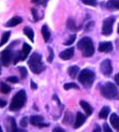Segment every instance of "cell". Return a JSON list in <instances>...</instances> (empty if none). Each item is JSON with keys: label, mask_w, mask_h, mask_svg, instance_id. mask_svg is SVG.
Returning <instances> with one entry per match:
<instances>
[{"label": "cell", "mask_w": 119, "mask_h": 132, "mask_svg": "<svg viewBox=\"0 0 119 132\" xmlns=\"http://www.w3.org/2000/svg\"><path fill=\"white\" fill-rule=\"evenodd\" d=\"M77 47L82 52V55L84 57H91L95 54L94 42H92V40L88 37H85V38L81 39L77 43Z\"/></svg>", "instance_id": "1"}, {"label": "cell", "mask_w": 119, "mask_h": 132, "mask_svg": "<svg viewBox=\"0 0 119 132\" xmlns=\"http://www.w3.org/2000/svg\"><path fill=\"white\" fill-rule=\"evenodd\" d=\"M28 65L35 74H39L45 70V65L42 62V56L38 54V53H33L31 55V57L28 60Z\"/></svg>", "instance_id": "2"}, {"label": "cell", "mask_w": 119, "mask_h": 132, "mask_svg": "<svg viewBox=\"0 0 119 132\" xmlns=\"http://www.w3.org/2000/svg\"><path fill=\"white\" fill-rule=\"evenodd\" d=\"M100 90H101V95L106 98V99H109V100H115V99H119V92H118V89L116 87V85L113 84V83H105L104 85L100 87Z\"/></svg>", "instance_id": "3"}, {"label": "cell", "mask_w": 119, "mask_h": 132, "mask_svg": "<svg viewBox=\"0 0 119 132\" xmlns=\"http://www.w3.org/2000/svg\"><path fill=\"white\" fill-rule=\"evenodd\" d=\"M26 100H27V95H26V91L23 89V90H19L16 92V95L12 98V101L10 103V111H18L21 110L25 103H26Z\"/></svg>", "instance_id": "4"}, {"label": "cell", "mask_w": 119, "mask_h": 132, "mask_svg": "<svg viewBox=\"0 0 119 132\" xmlns=\"http://www.w3.org/2000/svg\"><path fill=\"white\" fill-rule=\"evenodd\" d=\"M95 78H96L95 72L89 69H84L83 71L79 72V74H78V82L81 83L83 86L87 87V88L92 86V84L95 82Z\"/></svg>", "instance_id": "5"}, {"label": "cell", "mask_w": 119, "mask_h": 132, "mask_svg": "<svg viewBox=\"0 0 119 132\" xmlns=\"http://www.w3.org/2000/svg\"><path fill=\"white\" fill-rule=\"evenodd\" d=\"M13 59H14V53L11 51V47H8L1 52L0 62L3 67H9L11 63H13Z\"/></svg>", "instance_id": "6"}, {"label": "cell", "mask_w": 119, "mask_h": 132, "mask_svg": "<svg viewBox=\"0 0 119 132\" xmlns=\"http://www.w3.org/2000/svg\"><path fill=\"white\" fill-rule=\"evenodd\" d=\"M115 23V17H107L104 19L102 25V35L103 36H109L113 32V26Z\"/></svg>", "instance_id": "7"}, {"label": "cell", "mask_w": 119, "mask_h": 132, "mask_svg": "<svg viewBox=\"0 0 119 132\" xmlns=\"http://www.w3.org/2000/svg\"><path fill=\"white\" fill-rule=\"evenodd\" d=\"M100 70L101 72L104 74V75H110L112 72H113V67H112V62L109 59H105V60H103L100 64Z\"/></svg>", "instance_id": "8"}, {"label": "cell", "mask_w": 119, "mask_h": 132, "mask_svg": "<svg viewBox=\"0 0 119 132\" xmlns=\"http://www.w3.org/2000/svg\"><path fill=\"white\" fill-rule=\"evenodd\" d=\"M30 122H31L32 126H36V127H46V126H48V123H42L43 122V117L39 116V115L31 116L30 117Z\"/></svg>", "instance_id": "9"}, {"label": "cell", "mask_w": 119, "mask_h": 132, "mask_svg": "<svg viewBox=\"0 0 119 132\" xmlns=\"http://www.w3.org/2000/svg\"><path fill=\"white\" fill-rule=\"evenodd\" d=\"M86 121V116L83 115L81 112H78V113H76V117H75V122L73 125V127L75 129H78L79 127L83 126V123Z\"/></svg>", "instance_id": "10"}, {"label": "cell", "mask_w": 119, "mask_h": 132, "mask_svg": "<svg viewBox=\"0 0 119 132\" xmlns=\"http://www.w3.org/2000/svg\"><path fill=\"white\" fill-rule=\"evenodd\" d=\"M73 56H74V48L73 47H70V48L65 50L59 54V57L61 59H63V60H69V59H71Z\"/></svg>", "instance_id": "11"}, {"label": "cell", "mask_w": 119, "mask_h": 132, "mask_svg": "<svg viewBox=\"0 0 119 132\" xmlns=\"http://www.w3.org/2000/svg\"><path fill=\"white\" fill-rule=\"evenodd\" d=\"M112 51H113V44H112V42H102L99 44V52L109 53Z\"/></svg>", "instance_id": "12"}, {"label": "cell", "mask_w": 119, "mask_h": 132, "mask_svg": "<svg viewBox=\"0 0 119 132\" xmlns=\"http://www.w3.org/2000/svg\"><path fill=\"white\" fill-rule=\"evenodd\" d=\"M109 121H110V125L115 130L119 131V116L115 113L110 114V117H109Z\"/></svg>", "instance_id": "13"}, {"label": "cell", "mask_w": 119, "mask_h": 132, "mask_svg": "<svg viewBox=\"0 0 119 132\" xmlns=\"http://www.w3.org/2000/svg\"><path fill=\"white\" fill-rule=\"evenodd\" d=\"M31 51V46L28 45L27 43H24L23 44V48H22V52H21V60H25L27 58L28 54Z\"/></svg>", "instance_id": "14"}, {"label": "cell", "mask_w": 119, "mask_h": 132, "mask_svg": "<svg viewBox=\"0 0 119 132\" xmlns=\"http://www.w3.org/2000/svg\"><path fill=\"white\" fill-rule=\"evenodd\" d=\"M23 22V18L22 17H19V16H14V17H12L10 21L5 24L6 27H14V26H17L19 25Z\"/></svg>", "instance_id": "15"}, {"label": "cell", "mask_w": 119, "mask_h": 132, "mask_svg": "<svg viewBox=\"0 0 119 132\" xmlns=\"http://www.w3.org/2000/svg\"><path fill=\"white\" fill-rule=\"evenodd\" d=\"M79 105L83 108V110L85 111V113H86V115L87 116H89V115H91L92 114V112H94V110H92V108H91V105L88 103V102H86V101H81L79 102Z\"/></svg>", "instance_id": "16"}, {"label": "cell", "mask_w": 119, "mask_h": 132, "mask_svg": "<svg viewBox=\"0 0 119 132\" xmlns=\"http://www.w3.org/2000/svg\"><path fill=\"white\" fill-rule=\"evenodd\" d=\"M105 6L109 10H119V0H108Z\"/></svg>", "instance_id": "17"}, {"label": "cell", "mask_w": 119, "mask_h": 132, "mask_svg": "<svg viewBox=\"0 0 119 132\" xmlns=\"http://www.w3.org/2000/svg\"><path fill=\"white\" fill-rule=\"evenodd\" d=\"M78 72H79V68L77 65H71V67L68 69V73H69L71 78H75L78 74Z\"/></svg>", "instance_id": "18"}, {"label": "cell", "mask_w": 119, "mask_h": 132, "mask_svg": "<svg viewBox=\"0 0 119 132\" xmlns=\"http://www.w3.org/2000/svg\"><path fill=\"white\" fill-rule=\"evenodd\" d=\"M41 31H42V36H43L44 41H45V42H48L49 38H50V32H49L48 27H47L46 25H43V27H42Z\"/></svg>", "instance_id": "19"}, {"label": "cell", "mask_w": 119, "mask_h": 132, "mask_svg": "<svg viewBox=\"0 0 119 132\" xmlns=\"http://www.w3.org/2000/svg\"><path fill=\"white\" fill-rule=\"evenodd\" d=\"M109 112H110L109 106H104V108L100 111V113H99V118H101V119H105V118H107Z\"/></svg>", "instance_id": "20"}, {"label": "cell", "mask_w": 119, "mask_h": 132, "mask_svg": "<svg viewBox=\"0 0 119 132\" xmlns=\"http://www.w3.org/2000/svg\"><path fill=\"white\" fill-rule=\"evenodd\" d=\"M24 34L28 37L29 40H31V42H33V40H35V38H33L35 37V32L30 27H25L24 28Z\"/></svg>", "instance_id": "21"}, {"label": "cell", "mask_w": 119, "mask_h": 132, "mask_svg": "<svg viewBox=\"0 0 119 132\" xmlns=\"http://www.w3.org/2000/svg\"><path fill=\"white\" fill-rule=\"evenodd\" d=\"M67 27H68L69 30H71V31H76V30L79 29L77 26H76L74 19H72V18H69V19H68V22H67Z\"/></svg>", "instance_id": "22"}, {"label": "cell", "mask_w": 119, "mask_h": 132, "mask_svg": "<svg viewBox=\"0 0 119 132\" xmlns=\"http://www.w3.org/2000/svg\"><path fill=\"white\" fill-rule=\"evenodd\" d=\"M10 91H11V87L9 86V85H6L4 82L0 83V92H1V94L6 95V94H9Z\"/></svg>", "instance_id": "23"}, {"label": "cell", "mask_w": 119, "mask_h": 132, "mask_svg": "<svg viewBox=\"0 0 119 132\" xmlns=\"http://www.w3.org/2000/svg\"><path fill=\"white\" fill-rule=\"evenodd\" d=\"M8 121H9V126H8V130L10 131H18L16 128V123H15V119L12 117L8 118Z\"/></svg>", "instance_id": "24"}, {"label": "cell", "mask_w": 119, "mask_h": 132, "mask_svg": "<svg viewBox=\"0 0 119 132\" xmlns=\"http://www.w3.org/2000/svg\"><path fill=\"white\" fill-rule=\"evenodd\" d=\"M10 36H11V32H10V31H5V32H4V34L2 35V37H1V41H0V46H3L6 42L9 41Z\"/></svg>", "instance_id": "25"}, {"label": "cell", "mask_w": 119, "mask_h": 132, "mask_svg": "<svg viewBox=\"0 0 119 132\" xmlns=\"http://www.w3.org/2000/svg\"><path fill=\"white\" fill-rule=\"evenodd\" d=\"M63 88L65 89V90H69V89H79V87H78V85L77 84H75V83H67V84H64L63 85Z\"/></svg>", "instance_id": "26"}, {"label": "cell", "mask_w": 119, "mask_h": 132, "mask_svg": "<svg viewBox=\"0 0 119 132\" xmlns=\"http://www.w3.org/2000/svg\"><path fill=\"white\" fill-rule=\"evenodd\" d=\"M81 1L86 4V5H90V6H96L98 4V1L97 0H81Z\"/></svg>", "instance_id": "27"}, {"label": "cell", "mask_w": 119, "mask_h": 132, "mask_svg": "<svg viewBox=\"0 0 119 132\" xmlns=\"http://www.w3.org/2000/svg\"><path fill=\"white\" fill-rule=\"evenodd\" d=\"M72 116V114L70 113V112H67L65 113V116H64V118H63V123L64 125H69V122H70V117Z\"/></svg>", "instance_id": "28"}, {"label": "cell", "mask_w": 119, "mask_h": 132, "mask_svg": "<svg viewBox=\"0 0 119 132\" xmlns=\"http://www.w3.org/2000/svg\"><path fill=\"white\" fill-rule=\"evenodd\" d=\"M75 39H76V36H75V35L70 36L69 40L64 43V45H71V44H73V43H74V41H75Z\"/></svg>", "instance_id": "29"}, {"label": "cell", "mask_w": 119, "mask_h": 132, "mask_svg": "<svg viewBox=\"0 0 119 132\" xmlns=\"http://www.w3.org/2000/svg\"><path fill=\"white\" fill-rule=\"evenodd\" d=\"M18 70H19V72H21V75H22V77H23V78L27 77L28 73H27V70H26V68H24V67H19V68H18Z\"/></svg>", "instance_id": "30"}, {"label": "cell", "mask_w": 119, "mask_h": 132, "mask_svg": "<svg viewBox=\"0 0 119 132\" xmlns=\"http://www.w3.org/2000/svg\"><path fill=\"white\" fill-rule=\"evenodd\" d=\"M48 52H49V57L47 58V61L48 62H52L53 59H54V52H53V48L52 47H48Z\"/></svg>", "instance_id": "31"}, {"label": "cell", "mask_w": 119, "mask_h": 132, "mask_svg": "<svg viewBox=\"0 0 119 132\" xmlns=\"http://www.w3.org/2000/svg\"><path fill=\"white\" fill-rule=\"evenodd\" d=\"M6 81L10 82V83H18V78L15 76H10V77L6 78Z\"/></svg>", "instance_id": "32"}, {"label": "cell", "mask_w": 119, "mask_h": 132, "mask_svg": "<svg viewBox=\"0 0 119 132\" xmlns=\"http://www.w3.org/2000/svg\"><path fill=\"white\" fill-rule=\"evenodd\" d=\"M21 126L22 127H26L27 126V117H24L21 119Z\"/></svg>", "instance_id": "33"}, {"label": "cell", "mask_w": 119, "mask_h": 132, "mask_svg": "<svg viewBox=\"0 0 119 132\" xmlns=\"http://www.w3.org/2000/svg\"><path fill=\"white\" fill-rule=\"evenodd\" d=\"M103 130L104 131H106V132H112V129H110V127L108 126V125L105 122L104 125H103Z\"/></svg>", "instance_id": "34"}, {"label": "cell", "mask_w": 119, "mask_h": 132, "mask_svg": "<svg viewBox=\"0 0 119 132\" xmlns=\"http://www.w3.org/2000/svg\"><path fill=\"white\" fill-rule=\"evenodd\" d=\"M30 87H31L32 89H33V90H36V89L38 88V86H37V84H36V83H35L33 81H31V82H30Z\"/></svg>", "instance_id": "35"}, {"label": "cell", "mask_w": 119, "mask_h": 132, "mask_svg": "<svg viewBox=\"0 0 119 132\" xmlns=\"http://www.w3.org/2000/svg\"><path fill=\"white\" fill-rule=\"evenodd\" d=\"M5 105H6V101L2 100V99H0V108H4Z\"/></svg>", "instance_id": "36"}, {"label": "cell", "mask_w": 119, "mask_h": 132, "mask_svg": "<svg viewBox=\"0 0 119 132\" xmlns=\"http://www.w3.org/2000/svg\"><path fill=\"white\" fill-rule=\"evenodd\" d=\"M31 12H32V14H33V17H35V21H38V15H37V10H35V9H32V10H31Z\"/></svg>", "instance_id": "37"}, {"label": "cell", "mask_w": 119, "mask_h": 132, "mask_svg": "<svg viewBox=\"0 0 119 132\" xmlns=\"http://www.w3.org/2000/svg\"><path fill=\"white\" fill-rule=\"evenodd\" d=\"M54 132H64V130L63 129H61V128H59V127H56V128H54V130H53Z\"/></svg>", "instance_id": "38"}, {"label": "cell", "mask_w": 119, "mask_h": 132, "mask_svg": "<svg viewBox=\"0 0 119 132\" xmlns=\"http://www.w3.org/2000/svg\"><path fill=\"white\" fill-rule=\"evenodd\" d=\"M100 130H101V128H100V127H99V126H98V125H96V127H95L94 131H95V132H97V131H100Z\"/></svg>", "instance_id": "39"}, {"label": "cell", "mask_w": 119, "mask_h": 132, "mask_svg": "<svg viewBox=\"0 0 119 132\" xmlns=\"http://www.w3.org/2000/svg\"><path fill=\"white\" fill-rule=\"evenodd\" d=\"M115 81H116V83L119 85V73H118V74L115 76Z\"/></svg>", "instance_id": "40"}, {"label": "cell", "mask_w": 119, "mask_h": 132, "mask_svg": "<svg viewBox=\"0 0 119 132\" xmlns=\"http://www.w3.org/2000/svg\"><path fill=\"white\" fill-rule=\"evenodd\" d=\"M31 2H33V3H36V2H40V0H31Z\"/></svg>", "instance_id": "41"}, {"label": "cell", "mask_w": 119, "mask_h": 132, "mask_svg": "<svg viewBox=\"0 0 119 132\" xmlns=\"http://www.w3.org/2000/svg\"><path fill=\"white\" fill-rule=\"evenodd\" d=\"M117 31H118V34H119V24H118V28H117Z\"/></svg>", "instance_id": "42"}]
</instances>
